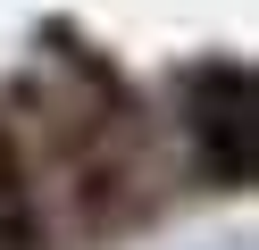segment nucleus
I'll return each instance as SVG.
<instances>
[{
    "label": "nucleus",
    "instance_id": "nucleus-1",
    "mask_svg": "<svg viewBox=\"0 0 259 250\" xmlns=\"http://www.w3.org/2000/svg\"><path fill=\"white\" fill-rule=\"evenodd\" d=\"M192 117H201V142L218 150L226 183H251V125H242V75H201L192 83Z\"/></svg>",
    "mask_w": 259,
    "mask_h": 250
},
{
    "label": "nucleus",
    "instance_id": "nucleus-2",
    "mask_svg": "<svg viewBox=\"0 0 259 250\" xmlns=\"http://www.w3.org/2000/svg\"><path fill=\"white\" fill-rule=\"evenodd\" d=\"M0 250H34V200H25V167L9 133H0Z\"/></svg>",
    "mask_w": 259,
    "mask_h": 250
}]
</instances>
